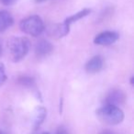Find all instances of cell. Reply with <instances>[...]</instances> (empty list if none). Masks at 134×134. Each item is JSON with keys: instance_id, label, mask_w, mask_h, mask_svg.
<instances>
[{"instance_id": "1", "label": "cell", "mask_w": 134, "mask_h": 134, "mask_svg": "<svg viewBox=\"0 0 134 134\" xmlns=\"http://www.w3.org/2000/svg\"><path fill=\"white\" fill-rule=\"evenodd\" d=\"M97 117L102 123L107 125H118L124 119V113L119 107L104 105L96 111Z\"/></svg>"}, {"instance_id": "2", "label": "cell", "mask_w": 134, "mask_h": 134, "mask_svg": "<svg viewBox=\"0 0 134 134\" xmlns=\"http://www.w3.org/2000/svg\"><path fill=\"white\" fill-rule=\"evenodd\" d=\"M30 41L26 37H13L8 41V48L14 62H19L26 57L30 51Z\"/></svg>"}, {"instance_id": "3", "label": "cell", "mask_w": 134, "mask_h": 134, "mask_svg": "<svg viewBox=\"0 0 134 134\" xmlns=\"http://www.w3.org/2000/svg\"><path fill=\"white\" fill-rule=\"evenodd\" d=\"M19 28L21 31L32 37H38L45 30L44 22L41 18L37 15L30 16L21 20Z\"/></svg>"}, {"instance_id": "4", "label": "cell", "mask_w": 134, "mask_h": 134, "mask_svg": "<svg viewBox=\"0 0 134 134\" xmlns=\"http://www.w3.org/2000/svg\"><path fill=\"white\" fill-rule=\"evenodd\" d=\"M119 35L115 31H103L97 34L94 39V43L100 46H109L119 40Z\"/></svg>"}, {"instance_id": "5", "label": "cell", "mask_w": 134, "mask_h": 134, "mask_svg": "<svg viewBox=\"0 0 134 134\" xmlns=\"http://www.w3.org/2000/svg\"><path fill=\"white\" fill-rule=\"evenodd\" d=\"M126 101V95L120 89H112L105 97V105L119 107Z\"/></svg>"}, {"instance_id": "6", "label": "cell", "mask_w": 134, "mask_h": 134, "mask_svg": "<svg viewBox=\"0 0 134 134\" xmlns=\"http://www.w3.org/2000/svg\"><path fill=\"white\" fill-rule=\"evenodd\" d=\"M104 67V59L102 56L96 55L86 63L85 69L89 74H96L100 72Z\"/></svg>"}, {"instance_id": "7", "label": "cell", "mask_w": 134, "mask_h": 134, "mask_svg": "<svg viewBox=\"0 0 134 134\" xmlns=\"http://www.w3.org/2000/svg\"><path fill=\"white\" fill-rule=\"evenodd\" d=\"M70 31V26L65 23L62 24H54L48 29V34L54 39H60L66 36Z\"/></svg>"}, {"instance_id": "8", "label": "cell", "mask_w": 134, "mask_h": 134, "mask_svg": "<svg viewBox=\"0 0 134 134\" xmlns=\"http://www.w3.org/2000/svg\"><path fill=\"white\" fill-rule=\"evenodd\" d=\"M52 51H53V46L46 40H41L40 41H38L35 46V53L40 58L50 55Z\"/></svg>"}, {"instance_id": "9", "label": "cell", "mask_w": 134, "mask_h": 134, "mask_svg": "<svg viewBox=\"0 0 134 134\" xmlns=\"http://www.w3.org/2000/svg\"><path fill=\"white\" fill-rule=\"evenodd\" d=\"M14 24V19L9 12L0 10V32H4Z\"/></svg>"}, {"instance_id": "10", "label": "cell", "mask_w": 134, "mask_h": 134, "mask_svg": "<svg viewBox=\"0 0 134 134\" xmlns=\"http://www.w3.org/2000/svg\"><path fill=\"white\" fill-rule=\"evenodd\" d=\"M46 115H47V111L45 109V108H43V107H38L36 108L35 114H34V120H33L34 130H37L41 127V125L45 120Z\"/></svg>"}, {"instance_id": "11", "label": "cell", "mask_w": 134, "mask_h": 134, "mask_svg": "<svg viewBox=\"0 0 134 134\" xmlns=\"http://www.w3.org/2000/svg\"><path fill=\"white\" fill-rule=\"evenodd\" d=\"M90 13H91V9H89V8H84V9L80 10V11L77 12V13H75V14H74V15L68 17L66 19H65L63 23H65V24L68 25V26H71V24H73V23L80 20L81 19H83V18L88 16Z\"/></svg>"}, {"instance_id": "12", "label": "cell", "mask_w": 134, "mask_h": 134, "mask_svg": "<svg viewBox=\"0 0 134 134\" xmlns=\"http://www.w3.org/2000/svg\"><path fill=\"white\" fill-rule=\"evenodd\" d=\"M19 85L23 86H26V87H31L35 85V81L32 77L30 76H21L19 78Z\"/></svg>"}, {"instance_id": "13", "label": "cell", "mask_w": 134, "mask_h": 134, "mask_svg": "<svg viewBox=\"0 0 134 134\" xmlns=\"http://www.w3.org/2000/svg\"><path fill=\"white\" fill-rule=\"evenodd\" d=\"M7 74H6V69H5V66L3 63H0V86H3V85L6 83L7 81Z\"/></svg>"}, {"instance_id": "14", "label": "cell", "mask_w": 134, "mask_h": 134, "mask_svg": "<svg viewBox=\"0 0 134 134\" xmlns=\"http://www.w3.org/2000/svg\"><path fill=\"white\" fill-rule=\"evenodd\" d=\"M55 134H70L69 131L64 128V127H59L56 130Z\"/></svg>"}, {"instance_id": "15", "label": "cell", "mask_w": 134, "mask_h": 134, "mask_svg": "<svg viewBox=\"0 0 134 134\" xmlns=\"http://www.w3.org/2000/svg\"><path fill=\"white\" fill-rule=\"evenodd\" d=\"M17 0H0V2L2 3L3 5H5V6H11Z\"/></svg>"}, {"instance_id": "16", "label": "cell", "mask_w": 134, "mask_h": 134, "mask_svg": "<svg viewBox=\"0 0 134 134\" xmlns=\"http://www.w3.org/2000/svg\"><path fill=\"white\" fill-rule=\"evenodd\" d=\"M99 134H117V133H115L114 131L109 130H102Z\"/></svg>"}, {"instance_id": "17", "label": "cell", "mask_w": 134, "mask_h": 134, "mask_svg": "<svg viewBox=\"0 0 134 134\" xmlns=\"http://www.w3.org/2000/svg\"><path fill=\"white\" fill-rule=\"evenodd\" d=\"M3 54V48H2V44H1V41H0V57L2 56Z\"/></svg>"}, {"instance_id": "18", "label": "cell", "mask_w": 134, "mask_h": 134, "mask_svg": "<svg viewBox=\"0 0 134 134\" xmlns=\"http://www.w3.org/2000/svg\"><path fill=\"white\" fill-rule=\"evenodd\" d=\"M44 1H46V0H35L36 3H41V2H44Z\"/></svg>"}, {"instance_id": "19", "label": "cell", "mask_w": 134, "mask_h": 134, "mask_svg": "<svg viewBox=\"0 0 134 134\" xmlns=\"http://www.w3.org/2000/svg\"><path fill=\"white\" fill-rule=\"evenodd\" d=\"M133 81H134V77H131L130 78V84H131V86H133Z\"/></svg>"}, {"instance_id": "20", "label": "cell", "mask_w": 134, "mask_h": 134, "mask_svg": "<svg viewBox=\"0 0 134 134\" xmlns=\"http://www.w3.org/2000/svg\"><path fill=\"white\" fill-rule=\"evenodd\" d=\"M0 134H8V133H7V132H5L4 130H0Z\"/></svg>"}, {"instance_id": "21", "label": "cell", "mask_w": 134, "mask_h": 134, "mask_svg": "<svg viewBox=\"0 0 134 134\" xmlns=\"http://www.w3.org/2000/svg\"><path fill=\"white\" fill-rule=\"evenodd\" d=\"M41 134H50L49 132H42V133H41Z\"/></svg>"}]
</instances>
